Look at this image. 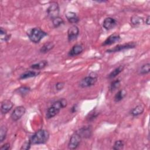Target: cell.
Returning <instances> with one entry per match:
<instances>
[{"label": "cell", "mask_w": 150, "mask_h": 150, "mask_svg": "<svg viewBox=\"0 0 150 150\" xmlns=\"http://www.w3.org/2000/svg\"><path fill=\"white\" fill-rule=\"evenodd\" d=\"M7 128L3 125L0 128V142H2L6 138V134H7Z\"/></svg>", "instance_id": "484cf974"}, {"label": "cell", "mask_w": 150, "mask_h": 150, "mask_svg": "<svg viewBox=\"0 0 150 150\" xmlns=\"http://www.w3.org/2000/svg\"><path fill=\"white\" fill-rule=\"evenodd\" d=\"M52 21L53 25L54 28L60 27V26H62V25L64 24L63 19L60 16H57V17L53 19L52 20Z\"/></svg>", "instance_id": "d4e9b609"}, {"label": "cell", "mask_w": 150, "mask_h": 150, "mask_svg": "<svg viewBox=\"0 0 150 150\" xmlns=\"http://www.w3.org/2000/svg\"><path fill=\"white\" fill-rule=\"evenodd\" d=\"M144 111V106L142 104H139L132 109L131 111V114L133 117H137L142 114Z\"/></svg>", "instance_id": "e0dca14e"}, {"label": "cell", "mask_w": 150, "mask_h": 150, "mask_svg": "<svg viewBox=\"0 0 150 150\" xmlns=\"http://www.w3.org/2000/svg\"><path fill=\"white\" fill-rule=\"evenodd\" d=\"M98 115V113H97V112L94 111L93 112H91L90 114H88V117H87V120L88 121H93L97 117Z\"/></svg>", "instance_id": "f546056e"}, {"label": "cell", "mask_w": 150, "mask_h": 150, "mask_svg": "<svg viewBox=\"0 0 150 150\" xmlns=\"http://www.w3.org/2000/svg\"><path fill=\"white\" fill-rule=\"evenodd\" d=\"M11 148L9 143H5L3 145L0 147V149L1 150H9Z\"/></svg>", "instance_id": "d6a6232c"}, {"label": "cell", "mask_w": 150, "mask_h": 150, "mask_svg": "<svg viewBox=\"0 0 150 150\" xmlns=\"http://www.w3.org/2000/svg\"><path fill=\"white\" fill-rule=\"evenodd\" d=\"M81 138H82L77 131L74 132L69 139L68 143V148L69 149H75L77 148L81 142Z\"/></svg>", "instance_id": "5b68a950"}, {"label": "cell", "mask_w": 150, "mask_h": 150, "mask_svg": "<svg viewBox=\"0 0 150 150\" xmlns=\"http://www.w3.org/2000/svg\"><path fill=\"white\" fill-rule=\"evenodd\" d=\"M11 35L8 34L6 30L3 28H0V39L2 42H6L10 39Z\"/></svg>", "instance_id": "7402d4cb"}, {"label": "cell", "mask_w": 150, "mask_h": 150, "mask_svg": "<svg viewBox=\"0 0 150 150\" xmlns=\"http://www.w3.org/2000/svg\"><path fill=\"white\" fill-rule=\"evenodd\" d=\"M127 95V91L124 89L119 90L114 96V101L115 102H119L121 101Z\"/></svg>", "instance_id": "44dd1931"}, {"label": "cell", "mask_w": 150, "mask_h": 150, "mask_svg": "<svg viewBox=\"0 0 150 150\" xmlns=\"http://www.w3.org/2000/svg\"><path fill=\"white\" fill-rule=\"evenodd\" d=\"M121 37L117 33H113L110 35L103 43V46H109L120 40Z\"/></svg>", "instance_id": "7c38bea8"}, {"label": "cell", "mask_w": 150, "mask_h": 150, "mask_svg": "<svg viewBox=\"0 0 150 150\" xmlns=\"http://www.w3.org/2000/svg\"><path fill=\"white\" fill-rule=\"evenodd\" d=\"M65 16L68 21V22L72 24H75L79 22V18L77 15V14L75 12H68L66 13Z\"/></svg>", "instance_id": "5bb4252c"}, {"label": "cell", "mask_w": 150, "mask_h": 150, "mask_svg": "<svg viewBox=\"0 0 150 150\" xmlns=\"http://www.w3.org/2000/svg\"><path fill=\"white\" fill-rule=\"evenodd\" d=\"M149 19H150V16H148L146 17V18L145 19V23H146L148 25H149V23H150V22H149Z\"/></svg>", "instance_id": "e575fe53"}, {"label": "cell", "mask_w": 150, "mask_h": 150, "mask_svg": "<svg viewBox=\"0 0 150 150\" xmlns=\"http://www.w3.org/2000/svg\"><path fill=\"white\" fill-rule=\"evenodd\" d=\"M77 132L80 134L81 138H87L91 135V129L90 127H83Z\"/></svg>", "instance_id": "9a60e30c"}, {"label": "cell", "mask_w": 150, "mask_h": 150, "mask_svg": "<svg viewBox=\"0 0 150 150\" xmlns=\"http://www.w3.org/2000/svg\"><path fill=\"white\" fill-rule=\"evenodd\" d=\"M47 35V33L46 32L39 28H33L27 32V35L29 40L34 43H39Z\"/></svg>", "instance_id": "3957f363"}, {"label": "cell", "mask_w": 150, "mask_h": 150, "mask_svg": "<svg viewBox=\"0 0 150 150\" xmlns=\"http://www.w3.org/2000/svg\"><path fill=\"white\" fill-rule=\"evenodd\" d=\"M64 83L62 81H59L55 84V88L58 91L62 90L64 88Z\"/></svg>", "instance_id": "4dcf8cb0"}, {"label": "cell", "mask_w": 150, "mask_h": 150, "mask_svg": "<svg viewBox=\"0 0 150 150\" xmlns=\"http://www.w3.org/2000/svg\"><path fill=\"white\" fill-rule=\"evenodd\" d=\"M79 35V28L74 25L70 26L67 30V39L69 42H72L76 40Z\"/></svg>", "instance_id": "9c48e42d"}, {"label": "cell", "mask_w": 150, "mask_h": 150, "mask_svg": "<svg viewBox=\"0 0 150 150\" xmlns=\"http://www.w3.org/2000/svg\"><path fill=\"white\" fill-rule=\"evenodd\" d=\"M150 71V64L149 63L143 64L139 70V73L144 75L149 73Z\"/></svg>", "instance_id": "cb8c5ba5"}, {"label": "cell", "mask_w": 150, "mask_h": 150, "mask_svg": "<svg viewBox=\"0 0 150 150\" xmlns=\"http://www.w3.org/2000/svg\"><path fill=\"white\" fill-rule=\"evenodd\" d=\"M49 138V133L47 130L40 129L36 131L29 138V141L32 145L45 144Z\"/></svg>", "instance_id": "7a4b0ae2"}, {"label": "cell", "mask_w": 150, "mask_h": 150, "mask_svg": "<svg viewBox=\"0 0 150 150\" xmlns=\"http://www.w3.org/2000/svg\"><path fill=\"white\" fill-rule=\"evenodd\" d=\"M77 110V104L74 105L71 107V112L72 113L75 112H76Z\"/></svg>", "instance_id": "836d02e7"}, {"label": "cell", "mask_w": 150, "mask_h": 150, "mask_svg": "<svg viewBox=\"0 0 150 150\" xmlns=\"http://www.w3.org/2000/svg\"><path fill=\"white\" fill-rule=\"evenodd\" d=\"M83 51V46L80 44H76L69 50L68 53V55L71 57L76 56L81 53Z\"/></svg>", "instance_id": "4fadbf2b"}, {"label": "cell", "mask_w": 150, "mask_h": 150, "mask_svg": "<svg viewBox=\"0 0 150 150\" xmlns=\"http://www.w3.org/2000/svg\"><path fill=\"white\" fill-rule=\"evenodd\" d=\"M59 4L56 2H52L47 9L46 13L47 16L52 20L53 19L59 16Z\"/></svg>", "instance_id": "8992f818"}, {"label": "cell", "mask_w": 150, "mask_h": 150, "mask_svg": "<svg viewBox=\"0 0 150 150\" xmlns=\"http://www.w3.org/2000/svg\"><path fill=\"white\" fill-rule=\"evenodd\" d=\"M67 105V101L65 98H61L54 103L48 108L46 117L47 119H50L56 116L61 110V109L66 107Z\"/></svg>", "instance_id": "6da1fadb"}, {"label": "cell", "mask_w": 150, "mask_h": 150, "mask_svg": "<svg viewBox=\"0 0 150 150\" xmlns=\"http://www.w3.org/2000/svg\"><path fill=\"white\" fill-rule=\"evenodd\" d=\"M117 25L116 20L111 17H107L103 22V26L106 30H111L113 29Z\"/></svg>", "instance_id": "30bf717a"}, {"label": "cell", "mask_w": 150, "mask_h": 150, "mask_svg": "<svg viewBox=\"0 0 150 150\" xmlns=\"http://www.w3.org/2000/svg\"><path fill=\"white\" fill-rule=\"evenodd\" d=\"M13 103L9 100H4L1 103V111L2 114H6L12 108Z\"/></svg>", "instance_id": "8fae6325"}, {"label": "cell", "mask_w": 150, "mask_h": 150, "mask_svg": "<svg viewBox=\"0 0 150 150\" xmlns=\"http://www.w3.org/2000/svg\"><path fill=\"white\" fill-rule=\"evenodd\" d=\"M31 143L29 141H27V142H25L21 146V149H23V150H28L30 149V146H31Z\"/></svg>", "instance_id": "1f68e13d"}, {"label": "cell", "mask_w": 150, "mask_h": 150, "mask_svg": "<svg viewBox=\"0 0 150 150\" xmlns=\"http://www.w3.org/2000/svg\"><path fill=\"white\" fill-rule=\"evenodd\" d=\"M130 22L133 26H139V25L142 24L144 22V20H143L142 18H141L139 16L133 15L131 17Z\"/></svg>", "instance_id": "d6986e66"}, {"label": "cell", "mask_w": 150, "mask_h": 150, "mask_svg": "<svg viewBox=\"0 0 150 150\" xmlns=\"http://www.w3.org/2000/svg\"><path fill=\"white\" fill-rule=\"evenodd\" d=\"M124 146V142L122 140L116 141L113 145L112 149L114 150H120L122 149Z\"/></svg>", "instance_id": "83f0119b"}, {"label": "cell", "mask_w": 150, "mask_h": 150, "mask_svg": "<svg viewBox=\"0 0 150 150\" xmlns=\"http://www.w3.org/2000/svg\"><path fill=\"white\" fill-rule=\"evenodd\" d=\"M48 63H47V60H41L38 63H34L32 65H30V68L33 69V70H41V69H44L45 67L47 66Z\"/></svg>", "instance_id": "ac0fdd59"}, {"label": "cell", "mask_w": 150, "mask_h": 150, "mask_svg": "<svg viewBox=\"0 0 150 150\" xmlns=\"http://www.w3.org/2000/svg\"><path fill=\"white\" fill-rule=\"evenodd\" d=\"M121 84V81L119 79H117L115 80H114L110 84V90L112 92L115 90H116L117 89H118Z\"/></svg>", "instance_id": "4316f807"}, {"label": "cell", "mask_w": 150, "mask_h": 150, "mask_svg": "<svg viewBox=\"0 0 150 150\" xmlns=\"http://www.w3.org/2000/svg\"><path fill=\"white\" fill-rule=\"evenodd\" d=\"M124 69V67L122 66H120L117 67H116L115 69H114L109 74H108V78L111 79L115 78L116 76H117Z\"/></svg>", "instance_id": "603a6c76"}, {"label": "cell", "mask_w": 150, "mask_h": 150, "mask_svg": "<svg viewBox=\"0 0 150 150\" xmlns=\"http://www.w3.org/2000/svg\"><path fill=\"white\" fill-rule=\"evenodd\" d=\"M26 109L25 107L22 105L18 106L15 108L11 115V118L13 121L19 120L25 113Z\"/></svg>", "instance_id": "ba28073f"}, {"label": "cell", "mask_w": 150, "mask_h": 150, "mask_svg": "<svg viewBox=\"0 0 150 150\" xmlns=\"http://www.w3.org/2000/svg\"><path fill=\"white\" fill-rule=\"evenodd\" d=\"M16 91L19 94L22 96H25L30 91V88L27 86H22L18 88Z\"/></svg>", "instance_id": "f1b7e54d"}, {"label": "cell", "mask_w": 150, "mask_h": 150, "mask_svg": "<svg viewBox=\"0 0 150 150\" xmlns=\"http://www.w3.org/2000/svg\"><path fill=\"white\" fill-rule=\"evenodd\" d=\"M97 81V77L96 76L89 75L80 80L79 82V86L81 88H87L94 86Z\"/></svg>", "instance_id": "277c9868"}, {"label": "cell", "mask_w": 150, "mask_h": 150, "mask_svg": "<svg viewBox=\"0 0 150 150\" xmlns=\"http://www.w3.org/2000/svg\"><path fill=\"white\" fill-rule=\"evenodd\" d=\"M135 46H136V43L135 42H129V43H126L122 45H118L115 47H114L113 48H111L106 50V52L108 53L118 52H120L126 49H132V48H134Z\"/></svg>", "instance_id": "52a82bcc"}, {"label": "cell", "mask_w": 150, "mask_h": 150, "mask_svg": "<svg viewBox=\"0 0 150 150\" xmlns=\"http://www.w3.org/2000/svg\"><path fill=\"white\" fill-rule=\"evenodd\" d=\"M54 44L53 42H49L45 43L40 49V52L42 53H46L51 50L54 47Z\"/></svg>", "instance_id": "ffe728a7"}, {"label": "cell", "mask_w": 150, "mask_h": 150, "mask_svg": "<svg viewBox=\"0 0 150 150\" xmlns=\"http://www.w3.org/2000/svg\"><path fill=\"white\" fill-rule=\"evenodd\" d=\"M39 73H40L39 71H35V70L26 71L20 75L19 79L21 80H23V79H29V78H31V77H34L38 76L39 74Z\"/></svg>", "instance_id": "2e32d148"}]
</instances>
